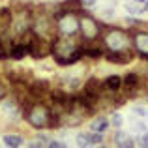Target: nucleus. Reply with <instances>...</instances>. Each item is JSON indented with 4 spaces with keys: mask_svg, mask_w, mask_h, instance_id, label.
Instances as JSON below:
<instances>
[{
    "mask_svg": "<svg viewBox=\"0 0 148 148\" xmlns=\"http://www.w3.org/2000/svg\"><path fill=\"white\" fill-rule=\"evenodd\" d=\"M2 112L8 118H19V116H21V107H19V103H15V101H6L4 107H2Z\"/></svg>",
    "mask_w": 148,
    "mask_h": 148,
    "instance_id": "obj_13",
    "label": "nucleus"
},
{
    "mask_svg": "<svg viewBox=\"0 0 148 148\" xmlns=\"http://www.w3.org/2000/svg\"><path fill=\"white\" fill-rule=\"evenodd\" d=\"M139 148H148V146H139Z\"/></svg>",
    "mask_w": 148,
    "mask_h": 148,
    "instance_id": "obj_33",
    "label": "nucleus"
},
{
    "mask_svg": "<svg viewBox=\"0 0 148 148\" xmlns=\"http://www.w3.org/2000/svg\"><path fill=\"white\" fill-rule=\"evenodd\" d=\"M83 54H86V56H90V58H101V56H103V51H101V49H98V47H86V49H83Z\"/></svg>",
    "mask_w": 148,
    "mask_h": 148,
    "instance_id": "obj_21",
    "label": "nucleus"
},
{
    "mask_svg": "<svg viewBox=\"0 0 148 148\" xmlns=\"http://www.w3.org/2000/svg\"><path fill=\"white\" fill-rule=\"evenodd\" d=\"M32 15L28 13V11H21L19 15H15V19H11V25H13V30L15 34H17L19 38L23 36V34H26L28 30H32Z\"/></svg>",
    "mask_w": 148,
    "mask_h": 148,
    "instance_id": "obj_6",
    "label": "nucleus"
},
{
    "mask_svg": "<svg viewBox=\"0 0 148 148\" xmlns=\"http://www.w3.org/2000/svg\"><path fill=\"white\" fill-rule=\"evenodd\" d=\"M62 8L68 10V11H81V8H83V0H64Z\"/></svg>",
    "mask_w": 148,
    "mask_h": 148,
    "instance_id": "obj_17",
    "label": "nucleus"
},
{
    "mask_svg": "<svg viewBox=\"0 0 148 148\" xmlns=\"http://www.w3.org/2000/svg\"><path fill=\"white\" fill-rule=\"evenodd\" d=\"M143 8H145V11H148V0H145V4H143Z\"/></svg>",
    "mask_w": 148,
    "mask_h": 148,
    "instance_id": "obj_32",
    "label": "nucleus"
},
{
    "mask_svg": "<svg viewBox=\"0 0 148 148\" xmlns=\"http://www.w3.org/2000/svg\"><path fill=\"white\" fill-rule=\"evenodd\" d=\"M122 86L126 90V94H131L139 88V75L137 73H127L126 77L122 79Z\"/></svg>",
    "mask_w": 148,
    "mask_h": 148,
    "instance_id": "obj_11",
    "label": "nucleus"
},
{
    "mask_svg": "<svg viewBox=\"0 0 148 148\" xmlns=\"http://www.w3.org/2000/svg\"><path fill=\"white\" fill-rule=\"evenodd\" d=\"M137 2H145V0H137Z\"/></svg>",
    "mask_w": 148,
    "mask_h": 148,
    "instance_id": "obj_34",
    "label": "nucleus"
},
{
    "mask_svg": "<svg viewBox=\"0 0 148 148\" xmlns=\"http://www.w3.org/2000/svg\"><path fill=\"white\" fill-rule=\"evenodd\" d=\"M45 148H68V146H66V143H62V141H49Z\"/></svg>",
    "mask_w": 148,
    "mask_h": 148,
    "instance_id": "obj_24",
    "label": "nucleus"
},
{
    "mask_svg": "<svg viewBox=\"0 0 148 148\" xmlns=\"http://www.w3.org/2000/svg\"><path fill=\"white\" fill-rule=\"evenodd\" d=\"M28 148H41V143H40V141H32V143L28 145Z\"/></svg>",
    "mask_w": 148,
    "mask_h": 148,
    "instance_id": "obj_30",
    "label": "nucleus"
},
{
    "mask_svg": "<svg viewBox=\"0 0 148 148\" xmlns=\"http://www.w3.org/2000/svg\"><path fill=\"white\" fill-rule=\"evenodd\" d=\"M79 32L83 34L84 40L94 41V40H98V36L101 32V26L98 25L96 19L90 17V15H83V17H79Z\"/></svg>",
    "mask_w": 148,
    "mask_h": 148,
    "instance_id": "obj_5",
    "label": "nucleus"
},
{
    "mask_svg": "<svg viewBox=\"0 0 148 148\" xmlns=\"http://www.w3.org/2000/svg\"><path fill=\"white\" fill-rule=\"evenodd\" d=\"M98 148H105V146H98Z\"/></svg>",
    "mask_w": 148,
    "mask_h": 148,
    "instance_id": "obj_35",
    "label": "nucleus"
},
{
    "mask_svg": "<svg viewBox=\"0 0 148 148\" xmlns=\"http://www.w3.org/2000/svg\"><path fill=\"white\" fill-rule=\"evenodd\" d=\"M135 130H137V131H141V133H145V131H146V127H145V124H143V122H139V124H135Z\"/></svg>",
    "mask_w": 148,
    "mask_h": 148,
    "instance_id": "obj_29",
    "label": "nucleus"
},
{
    "mask_svg": "<svg viewBox=\"0 0 148 148\" xmlns=\"http://www.w3.org/2000/svg\"><path fill=\"white\" fill-rule=\"evenodd\" d=\"M62 83L68 84L71 90H77L81 86V79H77V77H62Z\"/></svg>",
    "mask_w": 148,
    "mask_h": 148,
    "instance_id": "obj_20",
    "label": "nucleus"
},
{
    "mask_svg": "<svg viewBox=\"0 0 148 148\" xmlns=\"http://www.w3.org/2000/svg\"><path fill=\"white\" fill-rule=\"evenodd\" d=\"M26 92H28V98L32 99H41L49 94V81L45 79H34L32 83L26 86Z\"/></svg>",
    "mask_w": 148,
    "mask_h": 148,
    "instance_id": "obj_7",
    "label": "nucleus"
},
{
    "mask_svg": "<svg viewBox=\"0 0 148 148\" xmlns=\"http://www.w3.org/2000/svg\"><path fill=\"white\" fill-rule=\"evenodd\" d=\"M77 145H79V148H88L92 145L90 143V133H79L77 135Z\"/></svg>",
    "mask_w": 148,
    "mask_h": 148,
    "instance_id": "obj_19",
    "label": "nucleus"
},
{
    "mask_svg": "<svg viewBox=\"0 0 148 148\" xmlns=\"http://www.w3.org/2000/svg\"><path fill=\"white\" fill-rule=\"evenodd\" d=\"M54 21H56V30L62 38H71L79 32V17L75 11H68L62 8L54 15Z\"/></svg>",
    "mask_w": 148,
    "mask_h": 148,
    "instance_id": "obj_2",
    "label": "nucleus"
},
{
    "mask_svg": "<svg viewBox=\"0 0 148 148\" xmlns=\"http://www.w3.org/2000/svg\"><path fill=\"white\" fill-rule=\"evenodd\" d=\"M137 143H139V146H148V133H146V131H145V133H141V135H139Z\"/></svg>",
    "mask_w": 148,
    "mask_h": 148,
    "instance_id": "obj_25",
    "label": "nucleus"
},
{
    "mask_svg": "<svg viewBox=\"0 0 148 148\" xmlns=\"http://www.w3.org/2000/svg\"><path fill=\"white\" fill-rule=\"evenodd\" d=\"M51 54L54 56V62L60 66H69L75 64L77 60L83 58V47L75 43L71 38H58V40L53 41V49H51Z\"/></svg>",
    "mask_w": 148,
    "mask_h": 148,
    "instance_id": "obj_1",
    "label": "nucleus"
},
{
    "mask_svg": "<svg viewBox=\"0 0 148 148\" xmlns=\"http://www.w3.org/2000/svg\"><path fill=\"white\" fill-rule=\"evenodd\" d=\"M96 0H83V6H94Z\"/></svg>",
    "mask_w": 148,
    "mask_h": 148,
    "instance_id": "obj_31",
    "label": "nucleus"
},
{
    "mask_svg": "<svg viewBox=\"0 0 148 148\" xmlns=\"http://www.w3.org/2000/svg\"><path fill=\"white\" fill-rule=\"evenodd\" d=\"M6 94H8V90H6V86H4V83L0 81V101L6 98Z\"/></svg>",
    "mask_w": 148,
    "mask_h": 148,
    "instance_id": "obj_28",
    "label": "nucleus"
},
{
    "mask_svg": "<svg viewBox=\"0 0 148 148\" xmlns=\"http://www.w3.org/2000/svg\"><path fill=\"white\" fill-rule=\"evenodd\" d=\"M103 88H105V81H99L98 77H90L86 81V84H84V94L94 96V98H101Z\"/></svg>",
    "mask_w": 148,
    "mask_h": 148,
    "instance_id": "obj_9",
    "label": "nucleus"
},
{
    "mask_svg": "<svg viewBox=\"0 0 148 148\" xmlns=\"http://www.w3.org/2000/svg\"><path fill=\"white\" fill-rule=\"evenodd\" d=\"M135 114H139V116L145 118V116H148V111H146L145 107H137V109H135Z\"/></svg>",
    "mask_w": 148,
    "mask_h": 148,
    "instance_id": "obj_27",
    "label": "nucleus"
},
{
    "mask_svg": "<svg viewBox=\"0 0 148 148\" xmlns=\"http://www.w3.org/2000/svg\"><path fill=\"white\" fill-rule=\"evenodd\" d=\"M109 126H111V122L105 116H98V118H94L90 122V131H94V133H105Z\"/></svg>",
    "mask_w": 148,
    "mask_h": 148,
    "instance_id": "obj_12",
    "label": "nucleus"
},
{
    "mask_svg": "<svg viewBox=\"0 0 148 148\" xmlns=\"http://www.w3.org/2000/svg\"><path fill=\"white\" fill-rule=\"evenodd\" d=\"M105 60L112 62V64H130L133 60V53L130 49L126 51H107L105 53Z\"/></svg>",
    "mask_w": 148,
    "mask_h": 148,
    "instance_id": "obj_8",
    "label": "nucleus"
},
{
    "mask_svg": "<svg viewBox=\"0 0 148 148\" xmlns=\"http://www.w3.org/2000/svg\"><path fill=\"white\" fill-rule=\"evenodd\" d=\"M126 10L130 11V13H135V15L145 13V8H143L141 4L137 2V0H133V2H127V4H126Z\"/></svg>",
    "mask_w": 148,
    "mask_h": 148,
    "instance_id": "obj_18",
    "label": "nucleus"
},
{
    "mask_svg": "<svg viewBox=\"0 0 148 148\" xmlns=\"http://www.w3.org/2000/svg\"><path fill=\"white\" fill-rule=\"evenodd\" d=\"M25 118H26V122L32 127H36V130L47 127L49 118H51V109L45 107V105H41V103L30 105V109L25 111Z\"/></svg>",
    "mask_w": 148,
    "mask_h": 148,
    "instance_id": "obj_4",
    "label": "nucleus"
},
{
    "mask_svg": "<svg viewBox=\"0 0 148 148\" xmlns=\"http://www.w3.org/2000/svg\"><path fill=\"white\" fill-rule=\"evenodd\" d=\"M4 143H6V146L10 148H19L23 145V137L21 135H4Z\"/></svg>",
    "mask_w": 148,
    "mask_h": 148,
    "instance_id": "obj_16",
    "label": "nucleus"
},
{
    "mask_svg": "<svg viewBox=\"0 0 148 148\" xmlns=\"http://www.w3.org/2000/svg\"><path fill=\"white\" fill-rule=\"evenodd\" d=\"M120 86H122V79H120L118 75H111V77L105 79V88H107V90L116 92V90H120Z\"/></svg>",
    "mask_w": 148,
    "mask_h": 148,
    "instance_id": "obj_15",
    "label": "nucleus"
},
{
    "mask_svg": "<svg viewBox=\"0 0 148 148\" xmlns=\"http://www.w3.org/2000/svg\"><path fill=\"white\" fill-rule=\"evenodd\" d=\"M127 139V133H124V131H118V133L114 135V141H116V145L118 143H122V141H126Z\"/></svg>",
    "mask_w": 148,
    "mask_h": 148,
    "instance_id": "obj_26",
    "label": "nucleus"
},
{
    "mask_svg": "<svg viewBox=\"0 0 148 148\" xmlns=\"http://www.w3.org/2000/svg\"><path fill=\"white\" fill-rule=\"evenodd\" d=\"M10 51H11L10 56H11V58H15V60H23V58L28 54V47H26L25 43H21V41H19V43H15Z\"/></svg>",
    "mask_w": 148,
    "mask_h": 148,
    "instance_id": "obj_14",
    "label": "nucleus"
},
{
    "mask_svg": "<svg viewBox=\"0 0 148 148\" xmlns=\"http://www.w3.org/2000/svg\"><path fill=\"white\" fill-rule=\"evenodd\" d=\"M122 122H124V118L118 114V112H114V114H112V118H111V126H112V127H116V130H120Z\"/></svg>",
    "mask_w": 148,
    "mask_h": 148,
    "instance_id": "obj_22",
    "label": "nucleus"
},
{
    "mask_svg": "<svg viewBox=\"0 0 148 148\" xmlns=\"http://www.w3.org/2000/svg\"><path fill=\"white\" fill-rule=\"evenodd\" d=\"M103 45L107 51H126L131 47V38L120 28H111L103 38Z\"/></svg>",
    "mask_w": 148,
    "mask_h": 148,
    "instance_id": "obj_3",
    "label": "nucleus"
},
{
    "mask_svg": "<svg viewBox=\"0 0 148 148\" xmlns=\"http://www.w3.org/2000/svg\"><path fill=\"white\" fill-rule=\"evenodd\" d=\"M133 47L143 58H148V32H135L133 36Z\"/></svg>",
    "mask_w": 148,
    "mask_h": 148,
    "instance_id": "obj_10",
    "label": "nucleus"
},
{
    "mask_svg": "<svg viewBox=\"0 0 148 148\" xmlns=\"http://www.w3.org/2000/svg\"><path fill=\"white\" fill-rule=\"evenodd\" d=\"M118 148H135V141H133V139H130V137H127L126 141L118 143Z\"/></svg>",
    "mask_w": 148,
    "mask_h": 148,
    "instance_id": "obj_23",
    "label": "nucleus"
}]
</instances>
